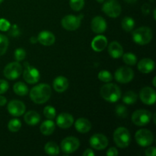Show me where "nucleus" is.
<instances>
[{
    "label": "nucleus",
    "mask_w": 156,
    "mask_h": 156,
    "mask_svg": "<svg viewBox=\"0 0 156 156\" xmlns=\"http://www.w3.org/2000/svg\"><path fill=\"white\" fill-rule=\"evenodd\" d=\"M6 102H7V100H6L4 96L0 95V106H4Z\"/></svg>",
    "instance_id": "a18cd8bd"
},
{
    "label": "nucleus",
    "mask_w": 156,
    "mask_h": 156,
    "mask_svg": "<svg viewBox=\"0 0 156 156\" xmlns=\"http://www.w3.org/2000/svg\"><path fill=\"white\" fill-rule=\"evenodd\" d=\"M124 1L126 2H128V3H134V2H136L137 0H124Z\"/></svg>",
    "instance_id": "49530a36"
},
{
    "label": "nucleus",
    "mask_w": 156,
    "mask_h": 156,
    "mask_svg": "<svg viewBox=\"0 0 156 156\" xmlns=\"http://www.w3.org/2000/svg\"><path fill=\"white\" fill-rule=\"evenodd\" d=\"M44 116H45L47 119H49V120H53V119L55 118V117H56V110H55V108H53V107L47 106L44 108Z\"/></svg>",
    "instance_id": "f704fd0d"
},
{
    "label": "nucleus",
    "mask_w": 156,
    "mask_h": 156,
    "mask_svg": "<svg viewBox=\"0 0 156 156\" xmlns=\"http://www.w3.org/2000/svg\"><path fill=\"white\" fill-rule=\"evenodd\" d=\"M98 2L99 3H102V2H104L105 1V0H97Z\"/></svg>",
    "instance_id": "09e8293b"
},
{
    "label": "nucleus",
    "mask_w": 156,
    "mask_h": 156,
    "mask_svg": "<svg viewBox=\"0 0 156 156\" xmlns=\"http://www.w3.org/2000/svg\"><path fill=\"white\" fill-rule=\"evenodd\" d=\"M9 88V85L7 81L4 80V79H0V94L5 93Z\"/></svg>",
    "instance_id": "58836bf2"
},
{
    "label": "nucleus",
    "mask_w": 156,
    "mask_h": 156,
    "mask_svg": "<svg viewBox=\"0 0 156 156\" xmlns=\"http://www.w3.org/2000/svg\"><path fill=\"white\" fill-rule=\"evenodd\" d=\"M44 151L50 155H56L59 153V148L56 143L49 142L44 146Z\"/></svg>",
    "instance_id": "bb28decb"
},
{
    "label": "nucleus",
    "mask_w": 156,
    "mask_h": 156,
    "mask_svg": "<svg viewBox=\"0 0 156 156\" xmlns=\"http://www.w3.org/2000/svg\"><path fill=\"white\" fill-rule=\"evenodd\" d=\"M26 57V52L24 49L19 48L15 50V59H16L17 62L22 61Z\"/></svg>",
    "instance_id": "e433bc0d"
},
{
    "label": "nucleus",
    "mask_w": 156,
    "mask_h": 156,
    "mask_svg": "<svg viewBox=\"0 0 156 156\" xmlns=\"http://www.w3.org/2000/svg\"><path fill=\"white\" fill-rule=\"evenodd\" d=\"M152 30L148 27H141L133 32V40L140 45H146L152 39Z\"/></svg>",
    "instance_id": "7ed1b4c3"
},
{
    "label": "nucleus",
    "mask_w": 156,
    "mask_h": 156,
    "mask_svg": "<svg viewBox=\"0 0 156 156\" xmlns=\"http://www.w3.org/2000/svg\"><path fill=\"white\" fill-rule=\"evenodd\" d=\"M10 27L11 24L9 21L4 19V18L0 19V30H2V31H8Z\"/></svg>",
    "instance_id": "4c0bfd02"
},
{
    "label": "nucleus",
    "mask_w": 156,
    "mask_h": 156,
    "mask_svg": "<svg viewBox=\"0 0 156 156\" xmlns=\"http://www.w3.org/2000/svg\"><path fill=\"white\" fill-rule=\"evenodd\" d=\"M85 5V0H69V5L76 12L82 10Z\"/></svg>",
    "instance_id": "473e14b6"
},
{
    "label": "nucleus",
    "mask_w": 156,
    "mask_h": 156,
    "mask_svg": "<svg viewBox=\"0 0 156 156\" xmlns=\"http://www.w3.org/2000/svg\"><path fill=\"white\" fill-rule=\"evenodd\" d=\"M151 10V5L148 3H145L143 6H142V12H143V14L147 15H149V13L150 12Z\"/></svg>",
    "instance_id": "a19ab883"
},
{
    "label": "nucleus",
    "mask_w": 156,
    "mask_h": 156,
    "mask_svg": "<svg viewBox=\"0 0 156 156\" xmlns=\"http://www.w3.org/2000/svg\"><path fill=\"white\" fill-rule=\"evenodd\" d=\"M135 139L136 143L140 146L147 147L153 143L154 136L149 129H141L136 133Z\"/></svg>",
    "instance_id": "423d86ee"
},
{
    "label": "nucleus",
    "mask_w": 156,
    "mask_h": 156,
    "mask_svg": "<svg viewBox=\"0 0 156 156\" xmlns=\"http://www.w3.org/2000/svg\"><path fill=\"white\" fill-rule=\"evenodd\" d=\"M13 90L16 94L19 96H25L28 93V88L21 82H16L13 86Z\"/></svg>",
    "instance_id": "a878e982"
},
{
    "label": "nucleus",
    "mask_w": 156,
    "mask_h": 156,
    "mask_svg": "<svg viewBox=\"0 0 156 156\" xmlns=\"http://www.w3.org/2000/svg\"><path fill=\"white\" fill-rule=\"evenodd\" d=\"M82 155H83L84 156H94V152H93V150H91V149H88L83 152V154H82Z\"/></svg>",
    "instance_id": "c03bdc74"
},
{
    "label": "nucleus",
    "mask_w": 156,
    "mask_h": 156,
    "mask_svg": "<svg viewBox=\"0 0 156 156\" xmlns=\"http://www.w3.org/2000/svg\"><path fill=\"white\" fill-rule=\"evenodd\" d=\"M108 53L114 59H118L123 54V49L122 46L117 41H113L108 47Z\"/></svg>",
    "instance_id": "4be33fe9"
},
{
    "label": "nucleus",
    "mask_w": 156,
    "mask_h": 156,
    "mask_svg": "<svg viewBox=\"0 0 156 156\" xmlns=\"http://www.w3.org/2000/svg\"><path fill=\"white\" fill-rule=\"evenodd\" d=\"M40 129L44 135H51L55 130V123L51 120H45L41 123Z\"/></svg>",
    "instance_id": "393cba45"
},
{
    "label": "nucleus",
    "mask_w": 156,
    "mask_h": 156,
    "mask_svg": "<svg viewBox=\"0 0 156 156\" xmlns=\"http://www.w3.org/2000/svg\"><path fill=\"white\" fill-rule=\"evenodd\" d=\"M68 79L64 76H58L53 81V88L57 92H63L68 88Z\"/></svg>",
    "instance_id": "5701e85b"
},
{
    "label": "nucleus",
    "mask_w": 156,
    "mask_h": 156,
    "mask_svg": "<svg viewBox=\"0 0 156 156\" xmlns=\"http://www.w3.org/2000/svg\"><path fill=\"white\" fill-rule=\"evenodd\" d=\"M155 69V62L149 58L142 59L138 62V69L143 73H152Z\"/></svg>",
    "instance_id": "6ab92c4d"
},
{
    "label": "nucleus",
    "mask_w": 156,
    "mask_h": 156,
    "mask_svg": "<svg viewBox=\"0 0 156 156\" xmlns=\"http://www.w3.org/2000/svg\"><path fill=\"white\" fill-rule=\"evenodd\" d=\"M24 120L27 124L30 126H34L40 122L41 116L37 111H30L26 113L24 117Z\"/></svg>",
    "instance_id": "b1692460"
},
{
    "label": "nucleus",
    "mask_w": 156,
    "mask_h": 156,
    "mask_svg": "<svg viewBox=\"0 0 156 156\" xmlns=\"http://www.w3.org/2000/svg\"><path fill=\"white\" fill-rule=\"evenodd\" d=\"M91 30L96 34H102L106 30L107 23L105 18L101 16H96L92 19L91 23Z\"/></svg>",
    "instance_id": "f3484780"
},
{
    "label": "nucleus",
    "mask_w": 156,
    "mask_h": 156,
    "mask_svg": "<svg viewBox=\"0 0 156 156\" xmlns=\"http://www.w3.org/2000/svg\"><path fill=\"white\" fill-rule=\"evenodd\" d=\"M134 77L133 70L129 67L123 66L117 69L114 74V78L118 82L126 84L133 80Z\"/></svg>",
    "instance_id": "9d476101"
},
{
    "label": "nucleus",
    "mask_w": 156,
    "mask_h": 156,
    "mask_svg": "<svg viewBox=\"0 0 156 156\" xmlns=\"http://www.w3.org/2000/svg\"><path fill=\"white\" fill-rule=\"evenodd\" d=\"M123 60L126 64L129 66H134L137 62V58L136 55L132 53H126L123 54Z\"/></svg>",
    "instance_id": "7c9ffc66"
},
{
    "label": "nucleus",
    "mask_w": 156,
    "mask_h": 156,
    "mask_svg": "<svg viewBox=\"0 0 156 156\" xmlns=\"http://www.w3.org/2000/svg\"><path fill=\"white\" fill-rule=\"evenodd\" d=\"M79 140L74 136H68L61 142V149L65 154H71L76 152L79 147Z\"/></svg>",
    "instance_id": "9b49d317"
},
{
    "label": "nucleus",
    "mask_w": 156,
    "mask_h": 156,
    "mask_svg": "<svg viewBox=\"0 0 156 156\" xmlns=\"http://www.w3.org/2000/svg\"><path fill=\"white\" fill-rule=\"evenodd\" d=\"M74 123V118L68 113H61L56 118V124L62 129H68L71 127Z\"/></svg>",
    "instance_id": "dca6fc26"
},
{
    "label": "nucleus",
    "mask_w": 156,
    "mask_h": 156,
    "mask_svg": "<svg viewBox=\"0 0 156 156\" xmlns=\"http://www.w3.org/2000/svg\"><path fill=\"white\" fill-rule=\"evenodd\" d=\"M153 82V83H152V84H153L154 86H156V84H155V77L153 79V82Z\"/></svg>",
    "instance_id": "de8ad7c7"
},
{
    "label": "nucleus",
    "mask_w": 156,
    "mask_h": 156,
    "mask_svg": "<svg viewBox=\"0 0 156 156\" xmlns=\"http://www.w3.org/2000/svg\"><path fill=\"white\" fill-rule=\"evenodd\" d=\"M83 15L76 16L73 15H68L62 19V26L67 30H76L80 27L81 21Z\"/></svg>",
    "instance_id": "6e6552de"
},
{
    "label": "nucleus",
    "mask_w": 156,
    "mask_h": 156,
    "mask_svg": "<svg viewBox=\"0 0 156 156\" xmlns=\"http://www.w3.org/2000/svg\"><path fill=\"white\" fill-rule=\"evenodd\" d=\"M8 30H9V34L11 35V36H12V37L18 36L20 34L19 29H18V26L15 25V24H14V25H12V27H9V29Z\"/></svg>",
    "instance_id": "ea45409f"
},
{
    "label": "nucleus",
    "mask_w": 156,
    "mask_h": 156,
    "mask_svg": "<svg viewBox=\"0 0 156 156\" xmlns=\"http://www.w3.org/2000/svg\"><path fill=\"white\" fill-rule=\"evenodd\" d=\"M122 28L126 32H129L134 28L135 26V21L130 17H125L122 20L121 22Z\"/></svg>",
    "instance_id": "cd10ccee"
},
{
    "label": "nucleus",
    "mask_w": 156,
    "mask_h": 156,
    "mask_svg": "<svg viewBox=\"0 0 156 156\" xmlns=\"http://www.w3.org/2000/svg\"><path fill=\"white\" fill-rule=\"evenodd\" d=\"M115 112L117 117H120V118H125L128 115L127 109H126V108L124 105H119L116 107Z\"/></svg>",
    "instance_id": "c9c22d12"
},
{
    "label": "nucleus",
    "mask_w": 156,
    "mask_h": 156,
    "mask_svg": "<svg viewBox=\"0 0 156 156\" xmlns=\"http://www.w3.org/2000/svg\"><path fill=\"white\" fill-rule=\"evenodd\" d=\"M138 96L134 91H128L124 94L123 97V101L126 105H133L136 102Z\"/></svg>",
    "instance_id": "c85d7f7f"
},
{
    "label": "nucleus",
    "mask_w": 156,
    "mask_h": 156,
    "mask_svg": "<svg viewBox=\"0 0 156 156\" xmlns=\"http://www.w3.org/2000/svg\"><path fill=\"white\" fill-rule=\"evenodd\" d=\"M26 68L23 73V77L26 82L30 84H35L39 81L41 75L39 71L34 67H30V66H25Z\"/></svg>",
    "instance_id": "2eb2a0df"
},
{
    "label": "nucleus",
    "mask_w": 156,
    "mask_h": 156,
    "mask_svg": "<svg viewBox=\"0 0 156 156\" xmlns=\"http://www.w3.org/2000/svg\"><path fill=\"white\" fill-rule=\"evenodd\" d=\"M153 120H154V123H155V114H154L153 116Z\"/></svg>",
    "instance_id": "8fccbe9b"
},
{
    "label": "nucleus",
    "mask_w": 156,
    "mask_h": 156,
    "mask_svg": "<svg viewBox=\"0 0 156 156\" xmlns=\"http://www.w3.org/2000/svg\"><path fill=\"white\" fill-rule=\"evenodd\" d=\"M106 155L108 156H117L118 155V151H117L116 148H110L108 150V152H107Z\"/></svg>",
    "instance_id": "37998d69"
},
{
    "label": "nucleus",
    "mask_w": 156,
    "mask_h": 156,
    "mask_svg": "<svg viewBox=\"0 0 156 156\" xmlns=\"http://www.w3.org/2000/svg\"><path fill=\"white\" fill-rule=\"evenodd\" d=\"M140 98L142 101L147 105H152L155 103V91L150 87H145L140 90Z\"/></svg>",
    "instance_id": "ddd939ff"
},
{
    "label": "nucleus",
    "mask_w": 156,
    "mask_h": 156,
    "mask_svg": "<svg viewBox=\"0 0 156 156\" xmlns=\"http://www.w3.org/2000/svg\"><path fill=\"white\" fill-rule=\"evenodd\" d=\"M152 119V113L147 110H137L133 114L132 121L138 126L148 124Z\"/></svg>",
    "instance_id": "39448f33"
},
{
    "label": "nucleus",
    "mask_w": 156,
    "mask_h": 156,
    "mask_svg": "<svg viewBox=\"0 0 156 156\" xmlns=\"http://www.w3.org/2000/svg\"><path fill=\"white\" fill-rule=\"evenodd\" d=\"M3 1H4V0H0V3H2V2Z\"/></svg>",
    "instance_id": "603ef678"
},
{
    "label": "nucleus",
    "mask_w": 156,
    "mask_h": 156,
    "mask_svg": "<svg viewBox=\"0 0 156 156\" xmlns=\"http://www.w3.org/2000/svg\"><path fill=\"white\" fill-rule=\"evenodd\" d=\"M3 73L8 79L15 80L22 73V66L18 62H10L5 67Z\"/></svg>",
    "instance_id": "1a4fd4ad"
},
{
    "label": "nucleus",
    "mask_w": 156,
    "mask_h": 156,
    "mask_svg": "<svg viewBox=\"0 0 156 156\" xmlns=\"http://www.w3.org/2000/svg\"><path fill=\"white\" fill-rule=\"evenodd\" d=\"M147 156H155L156 155V149L155 147H149L145 152Z\"/></svg>",
    "instance_id": "79ce46f5"
},
{
    "label": "nucleus",
    "mask_w": 156,
    "mask_h": 156,
    "mask_svg": "<svg viewBox=\"0 0 156 156\" xmlns=\"http://www.w3.org/2000/svg\"><path fill=\"white\" fill-rule=\"evenodd\" d=\"M51 88L47 84H40L32 88L30 91V99L34 103L41 105L44 104L51 96Z\"/></svg>",
    "instance_id": "f257e3e1"
},
{
    "label": "nucleus",
    "mask_w": 156,
    "mask_h": 156,
    "mask_svg": "<svg viewBox=\"0 0 156 156\" xmlns=\"http://www.w3.org/2000/svg\"><path fill=\"white\" fill-rule=\"evenodd\" d=\"M154 18H155V10H154Z\"/></svg>",
    "instance_id": "3c124183"
},
{
    "label": "nucleus",
    "mask_w": 156,
    "mask_h": 156,
    "mask_svg": "<svg viewBox=\"0 0 156 156\" xmlns=\"http://www.w3.org/2000/svg\"><path fill=\"white\" fill-rule=\"evenodd\" d=\"M108 45V40L103 35H98L93 39L91 47L96 52L103 51Z\"/></svg>",
    "instance_id": "aec40b11"
},
{
    "label": "nucleus",
    "mask_w": 156,
    "mask_h": 156,
    "mask_svg": "<svg viewBox=\"0 0 156 156\" xmlns=\"http://www.w3.org/2000/svg\"><path fill=\"white\" fill-rule=\"evenodd\" d=\"M114 140L116 145L121 149L126 148L131 141V136L129 130L125 127H119L114 131Z\"/></svg>",
    "instance_id": "20e7f679"
},
{
    "label": "nucleus",
    "mask_w": 156,
    "mask_h": 156,
    "mask_svg": "<svg viewBox=\"0 0 156 156\" xmlns=\"http://www.w3.org/2000/svg\"><path fill=\"white\" fill-rule=\"evenodd\" d=\"M89 144L96 150H103L108 146V140L103 134L97 133L90 138Z\"/></svg>",
    "instance_id": "f8f14e48"
},
{
    "label": "nucleus",
    "mask_w": 156,
    "mask_h": 156,
    "mask_svg": "<svg viewBox=\"0 0 156 156\" xmlns=\"http://www.w3.org/2000/svg\"><path fill=\"white\" fill-rule=\"evenodd\" d=\"M75 128L80 133H87L91 129V123L86 118H79L75 123Z\"/></svg>",
    "instance_id": "412c9836"
},
{
    "label": "nucleus",
    "mask_w": 156,
    "mask_h": 156,
    "mask_svg": "<svg viewBox=\"0 0 156 156\" xmlns=\"http://www.w3.org/2000/svg\"><path fill=\"white\" fill-rule=\"evenodd\" d=\"M100 94L105 101L111 103L117 102L121 97V91L115 84L108 83L101 88Z\"/></svg>",
    "instance_id": "f03ea898"
},
{
    "label": "nucleus",
    "mask_w": 156,
    "mask_h": 156,
    "mask_svg": "<svg viewBox=\"0 0 156 156\" xmlns=\"http://www.w3.org/2000/svg\"><path fill=\"white\" fill-rule=\"evenodd\" d=\"M102 10L111 18H117L121 13V6L117 0H108L102 7Z\"/></svg>",
    "instance_id": "0eeeda50"
},
{
    "label": "nucleus",
    "mask_w": 156,
    "mask_h": 156,
    "mask_svg": "<svg viewBox=\"0 0 156 156\" xmlns=\"http://www.w3.org/2000/svg\"><path fill=\"white\" fill-rule=\"evenodd\" d=\"M98 79L103 82H110L113 79V76L110 72L107 70H101L98 73Z\"/></svg>",
    "instance_id": "72a5a7b5"
},
{
    "label": "nucleus",
    "mask_w": 156,
    "mask_h": 156,
    "mask_svg": "<svg viewBox=\"0 0 156 156\" xmlns=\"http://www.w3.org/2000/svg\"><path fill=\"white\" fill-rule=\"evenodd\" d=\"M21 122L18 119H12L8 123V128L12 133H16L21 129Z\"/></svg>",
    "instance_id": "c756f323"
},
{
    "label": "nucleus",
    "mask_w": 156,
    "mask_h": 156,
    "mask_svg": "<svg viewBox=\"0 0 156 156\" xmlns=\"http://www.w3.org/2000/svg\"><path fill=\"white\" fill-rule=\"evenodd\" d=\"M9 47V39L4 34H0V56L5 54Z\"/></svg>",
    "instance_id": "2f4dec72"
},
{
    "label": "nucleus",
    "mask_w": 156,
    "mask_h": 156,
    "mask_svg": "<svg viewBox=\"0 0 156 156\" xmlns=\"http://www.w3.org/2000/svg\"><path fill=\"white\" fill-rule=\"evenodd\" d=\"M9 114L15 117H20L25 112V105L22 101L18 100H12L9 103L7 107Z\"/></svg>",
    "instance_id": "4468645a"
},
{
    "label": "nucleus",
    "mask_w": 156,
    "mask_h": 156,
    "mask_svg": "<svg viewBox=\"0 0 156 156\" xmlns=\"http://www.w3.org/2000/svg\"><path fill=\"white\" fill-rule=\"evenodd\" d=\"M55 36L53 33L47 30H44L39 34L37 41L44 46H51L55 42Z\"/></svg>",
    "instance_id": "a211bd4d"
}]
</instances>
